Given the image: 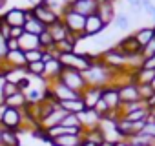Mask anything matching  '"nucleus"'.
Instances as JSON below:
<instances>
[{
  "instance_id": "f257e3e1",
  "label": "nucleus",
  "mask_w": 155,
  "mask_h": 146,
  "mask_svg": "<svg viewBox=\"0 0 155 146\" xmlns=\"http://www.w3.org/2000/svg\"><path fill=\"white\" fill-rule=\"evenodd\" d=\"M95 53H79V51H73V53H64L58 57V60L62 62L64 68H71V69H79V71H86L91 68Z\"/></svg>"
},
{
  "instance_id": "f03ea898",
  "label": "nucleus",
  "mask_w": 155,
  "mask_h": 146,
  "mask_svg": "<svg viewBox=\"0 0 155 146\" xmlns=\"http://www.w3.org/2000/svg\"><path fill=\"white\" fill-rule=\"evenodd\" d=\"M60 18H62V22L66 24V28H68V31H69L71 35H77L81 40L86 38V35H84L86 17H82V15L77 13V11H73L71 8H68V9L60 15Z\"/></svg>"
},
{
  "instance_id": "7ed1b4c3",
  "label": "nucleus",
  "mask_w": 155,
  "mask_h": 146,
  "mask_svg": "<svg viewBox=\"0 0 155 146\" xmlns=\"http://www.w3.org/2000/svg\"><path fill=\"white\" fill-rule=\"evenodd\" d=\"M60 82H64L69 90L77 91V93H82L86 88H88V82L82 75V71L79 69H71V68H64L62 73H60V77H58Z\"/></svg>"
},
{
  "instance_id": "20e7f679",
  "label": "nucleus",
  "mask_w": 155,
  "mask_h": 146,
  "mask_svg": "<svg viewBox=\"0 0 155 146\" xmlns=\"http://www.w3.org/2000/svg\"><path fill=\"white\" fill-rule=\"evenodd\" d=\"M101 55V58H102V62L110 68V69H113V71H120V69H126V64H128V57L117 48V46H111V48H108V49H104V51H101L99 53Z\"/></svg>"
},
{
  "instance_id": "39448f33",
  "label": "nucleus",
  "mask_w": 155,
  "mask_h": 146,
  "mask_svg": "<svg viewBox=\"0 0 155 146\" xmlns=\"http://www.w3.org/2000/svg\"><path fill=\"white\" fill-rule=\"evenodd\" d=\"M0 126L4 130H11L20 133V130L24 128V117H22V110H15V108H8L4 117L0 119Z\"/></svg>"
},
{
  "instance_id": "423d86ee",
  "label": "nucleus",
  "mask_w": 155,
  "mask_h": 146,
  "mask_svg": "<svg viewBox=\"0 0 155 146\" xmlns=\"http://www.w3.org/2000/svg\"><path fill=\"white\" fill-rule=\"evenodd\" d=\"M31 11H33V15L38 18V22H42L46 28H49V26H53L55 22L60 20V15L55 13L53 9H49L46 4H40V6H37V8H31Z\"/></svg>"
},
{
  "instance_id": "0eeeda50",
  "label": "nucleus",
  "mask_w": 155,
  "mask_h": 146,
  "mask_svg": "<svg viewBox=\"0 0 155 146\" xmlns=\"http://www.w3.org/2000/svg\"><path fill=\"white\" fill-rule=\"evenodd\" d=\"M49 88H51V91L55 93V97H57L58 102H62V101H73V99H81V93H77V91L69 90V88H68L64 82H60L58 79H57V81H51V82H49Z\"/></svg>"
},
{
  "instance_id": "6e6552de",
  "label": "nucleus",
  "mask_w": 155,
  "mask_h": 146,
  "mask_svg": "<svg viewBox=\"0 0 155 146\" xmlns=\"http://www.w3.org/2000/svg\"><path fill=\"white\" fill-rule=\"evenodd\" d=\"M2 20L9 28H24V24H26V9H22V8H11L9 11H6L2 15Z\"/></svg>"
},
{
  "instance_id": "1a4fd4ad",
  "label": "nucleus",
  "mask_w": 155,
  "mask_h": 146,
  "mask_svg": "<svg viewBox=\"0 0 155 146\" xmlns=\"http://www.w3.org/2000/svg\"><path fill=\"white\" fill-rule=\"evenodd\" d=\"M126 57H130V55H139V53H142V46L137 42V38H135V35L131 33V35H126L122 40H119L117 44H115Z\"/></svg>"
},
{
  "instance_id": "9d476101",
  "label": "nucleus",
  "mask_w": 155,
  "mask_h": 146,
  "mask_svg": "<svg viewBox=\"0 0 155 146\" xmlns=\"http://www.w3.org/2000/svg\"><path fill=\"white\" fill-rule=\"evenodd\" d=\"M106 28H108V26L102 22V18H101L99 15H91V17H88V18H86L84 35H86V38H90V37H99Z\"/></svg>"
},
{
  "instance_id": "9b49d317",
  "label": "nucleus",
  "mask_w": 155,
  "mask_h": 146,
  "mask_svg": "<svg viewBox=\"0 0 155 146\" xmlns=\"http://www.w3.org/2000/svg\"><path fill=\"white\" fill-rule=\"evenodd\" d=\"M119 97H120V104H128V102L140 101L139 86H137V84H131V82L120 84V86H119Z\"/></svg>"
},
{
  "instance_id": "f8f14e48",
  "label": "nucleus",
  "mask_w": 155,
  "mask_h": 146,
  "mask_svg": "<svg viewBox=\"0 0 155 146\" xmlns=\"http://www.w3.org/2000/svg\"><path fill=\"white\" fill-rule=\"evenodd\" d=\"M102 101L110 106L111 111L120 110V97H119V86L110 84L106 88H102Z\"/></svg>"
},
{
  "instance_id": "ddd939ff",
  "label": "nucleus",
  "mask_w": 155,
  "mask_h": 146,
  "mask_svg": "<svg viewBox=\"0 0 155 146\" xmlns=\"http://www.w3.org/2000/svg\"><path fill=\"white\" fill-rule=\"evenodd\" d=\"M71 9L88 18V17H91V15H97V11H99V2H97V0H77V2L71 6Z\"/></svg>"
},
{
  "instance_id": "4468645a",
  "label": "nucleus",
  "mask_w": 155,
  "mask_h": 146,
  "mask_svg": "<svg viewBox=\"0 0 155 146\" xmlns=\"http://www.w3.org/2000/svg\"><path fill=\"white\" fill-rule=\"evenodd\" d=\"M81 99L86 106V110H93L97 106V102L102 99V88H95V86H88L82 93H81Z\"/></svg>"
},
{
  "instance_id": "2eb2a0df",
  "label": "nucleus",
  "mask_w": 155,
  "mask_h": 146,
  "mask_svg": "<svg viewBox=\"0 0 155 146\" xmlns=\"http://www.w3.org/2000/svg\"><path fill=\"white\" fill-rule=\"evenodd\" d=\"M6 66L9 69H24L28 66V60H26V53L22 49H17V51H8L6 58H4Z\"/></svg>"
},
{
  "instance_id": "dca6fc26",
  "label": "nucleus",
  "mask_w": 155,
  "mask_h": 146,
  "mask_svg": "<svg viewBox=\"0 0 155 146\" xmlns=\"http://www.w3.org/2000/svg\"><path fill=\"white\" fill-rule=\"evenodd\" d=\"M46 29H48V28H46L42 22H38V18L33 15L31 8H29V9H26V24H24V31L38 37V35H40L42 31H46Z\"/></svg>"
},
{
  "instance_id": "f3484780",
  "label": "nucleus",
  "mask_w": 155,
  "mask_h": 146,
  "mask_svg": "<svg viewBox=\"0 0 155 146\" xmlns=\"http://www.w3.org/2000/svg\"><path fill=\"white\" fill-rule=\"evenodd\" d=\"M79 119H81V124H82L84 130L97 128V126H101V122H102L101 115H99L95 110H84L82 113H79Z\"/></svg>"
},
{
  "instance_id": "a211bd4d",
  "label": "nucleus",
  "mask_w": 155,
  "mask_h": 146,
  "mask_svg": "<svg viewBox=\"0 0 155 146\" xmlns=\"http://www.w3.org/2000/svg\"><path fill=\"white\" fill-rule=\"evenodd\" d=\"M62 69H64V66H62V62H60L58 58H51V60H48V62H46V69H44V79H46L48 82L57 81V79L60 77Z\"/></svg>"
},
{
  "instance_id": "6ab92c4d",
  "label": "nucleus",
  "mask_w": 155,
  "mask_h": 146,
  "mask_svg": "<svg viewBox=\"0 0 155 146\" xmlns=\"http://www.w3.org/2000/svg\"><path fill=\"white\" fill-rule=\"evenodd\" d=\"M66 115H68V111H64L62 108H57L53 113H49L44 121H40V126L44 128V130H49V128H55V126H60L62 124V121L66 119Z\"/></svg>"
},
{
  "instance_id": "aec40b11",
  "label": "nucleus",
  "mask_w": 155,
  "mask_h": 146,
  "mask_svg": "<svg viewBox=\"0 0 155 146\" xmlns=\"http://www.w3.org/2000/svg\"><path fill=\"white\" fill-rule=\"evenodd\" d=\"M18 46H20V49L26 53V51H33V49H42V46H40V42H38V37L37 35H31V33H26L24 31V35L18 38Z\"/></svg>"
},
{
  "instance_id": "412c9836",
  "label": "nucleus",
  "mask_w": 155,
  "mask_h": 146,
  "mask_svg": "<svg viewBox=\"0 0 155 146\" xmlns=\"http://www.w3.org/2000/svg\"><path fill=\"white\" fill-rule=\"evenodd\" d=\"M82 141H90L93 144H102L106 141V133L102 130V126H97V128H90V130H84L82 131Z\"/></svg>"
},
{
  "instance_id": "4be33fe9",
  "label": "nucleus",
  "mask_w": 155,
  "mask_h": 146,
  "mask_svg": "<svg viewBox=\"0 0 155 146\" xmlns=\"http://www.w3.org/2000/svg\"><path fill=\"white\" fill-rule=\"evenodd\" d=\"M97 15L102 18V22L106 24V26H110L113 20H115V6H113V2H102V4H99V11H97Z\"/></svg>"
},
{
  "instance_id": "5701e85b",
  "label": "nucleus",
  "mask_w": 155,
  "mask_h": 146,
  "mask_svg": "<svg viewBox=\"0 0 155 146\" xmlns=\"http://www.w3.org/2000/svg\"><path fill=\"white\" fill-rule=\"evenodd\" d=\"M48 29H49V33H51V37H53V40H55V44H58V42L66 40V38H68V35H69V31H68L66 24L62 22V18H60L58 22H55L53 26H49Z\"/></svg>"
},
{
  "instance_id": "b1692460",
  "label": "nucleus",
  "mask_w": 155,
  "mask_h": 146,
  "mask_svg": "<svg viewBox=\"0 0 155 146\" xmlns=\"http://www.w3.org/2000/svg\"><path fill=\"white\" fill-rule=\"evenodd\" d=\"M82 137L81 135H60L49 142V146H81Z\"/></svg>"
},
{
  "instance_id": "393cba45",
  "label": "nucleus",
  "mask_w": 155,
  "mask_h": 146,
  "mask_svg": "<svg viewBox=\"0 0 155 146\" xmlns=\"http://www.w3.org/2000/svg\"><path fill=\"white\" fill-rule=\"evenodd\" d=\"M58 104H60V108H62L64 111H68V113H75V115H79V113H82V111L86 110V106H84L82 99L62 101V102H58Z\"/></svg>"
},
{
  "instance_id": "a878e982",
  "label": "nucleus",
  "mask_w": 155,
  "mask_h": 146,
  "mask_svg": "<svg viewBox=\"0 0 155 146\" xmlns=\"http://www.w3.org/2000/svg\"><path fill=\"white\" fill-rule=\"evenodd\" d=\"M4 104L8 106V108H15V110H22L26 104H28V99H26V93L24 91H18V93H15V95H11V97H8V99H4Z\"/></svg>"
},
{
  "instance_id": "bb28decb",
  "label": "nucleus",
  "mask_w": 155,
  "mask_h": 146,
  "mask_svg": "<svg viewBox=\"0 0 155 146\" xmlns=\"http://www.w3.org/2000/svg\"><path fill=\"white\" fill-rule=\"evenodd\" d=\"M133 35H135L137 42L144 48L146 44H150V42L155 38V28H142V29H137Z\"/></svg>"
},
{
  "instance_id": "cd10ccee",
  "label": "nucleus",
  "mask_w": 155,
  "mask_h": 146,
  "mask_svg": "<svg viewBox=\"0 0 155 146\" xmlns=\"http://www.w3.org/2000/svg\"><path fill=\"white\" fill-rule=\"evenodd\" d=\"M120 119L124 121H130V122H140V121H148L150 119V110L148 108H140V110H135L131 113H126L122 115Z\"/></svg>"
},
{
  "instance_id": "c85d7f7f",
  "label": "nucleus",
  "mask_w": 155,
  "mask_h": 146,
  "mask_svg": "<svg viewBox=\"0 0 155 146\" xmlns=\"http://www.w3.org/2000/svg\"><path fill=\"white\" fill-rule=\"evenodd\" d=\"M44 69H46V62L38 60V62H29L26 66V73L29 77H44Z\"/></svg>"
},
{
  "instance_id": "c756f323",
  "label": "nucleus",
  "mask_w": 155,
  "mask_h": 146,
  "mask_svg": "<svg viewBox=\"0 0 155 146\" xmlns=\"http://www.w3.org/2000/svg\"><path fill=\"white\" fill-rule=\"evenodd\" d=\"M2 144L4 146H22L18 133L11 130H4V128H2Z\"/></svg>"
},
{
  "instance_id": "7c9ffc66",
  "label": "nucleus",
  "mask_w": 155,
  "mask_h": 146,
  "mask_svg": "<svg viewBox=\"0 0 155 146\" xmlns=\"http://www.w3.org/2000/svg\"><path fill=\"white\" fill-rule=\"evenodd\" d=\"M153 79H155V69H144V68H140L137 71V86H140V84H151Z\"/></svg>"
},
{
  "instance_id": "2f4dec72",
  "label": "nucleus",
  "mask_w": 155,
  "mask_h": 146,
  "mask_svg": "<svg viewBox=\"0 0 155 146\" xmlns=\"http://www.w3.org/2000/svg\"><path fill=\"white\" fill-rule=\"evenodd\" d=\"M38 42H40L42 49H46V51H55V46H57V44H55V40H53L49 29H46V31H42V33L38 35Z\"/></svg>"
},
{
  "instance_id": "473e14b6",
  "label": "nucleus",
  "mask_w": 155,
  "mask_h": 146,
  "mask_svg": "<svg viewBox=\"0 0 155 146\" xmlns=\"http://www.w3.org/2000/svg\"><path fill=\"white\" fill-rule=\"evenodd\" d=\"M46 6L49 8V9H53L55 13H58V15H62L69 6L66 4V0H46Z\"/></svg>"
},
{
  "instance_id": "72a5a7b5",
  "label": "nucleus",
  "mask_w": 155,
  "mask_h": 146,
  "mask_svg": "<svg viewBox=\"0 0 155 146\" xmlns=\"http://www.w3.org/2000/svg\"><path fill=\"white\" fill-rule=\"evenodd\" d=\"M62 126H66V128H82L79 115H75V113H68L66 119L62 121Z\"/></svg>"
},
{
  "instance_id": "f704fd0d",
  "label": "nucleus",
  "mask_w": 155,
  "mask_h": 146,
  "mask_svg": "<svg viewBox=\"0 0 155 146\" xmlns=\"http://www.w3.org/2000/svg\"><path fill=\"white\" fill-rule=\"evenodd\" d=\"M113 24H115L120 31H126V29L130 28V18H128V15H126V13H117V15H115Z\"/></svg>"
},
{
  "instance_id": "c9c22d12",
  "label": "nucleus",
  "mask_w": 155,
  "mask_h": 146,
  "mask_svg": "<svg viewBox=\"0 0 155 146\" xmlns=\"http://www.w3.org/2000/svg\"><path fill=\"white\" fill-rule=\"evenodd\" d=\"M31 137H33V139H40V141H44V142H48V144L51 142V137L48 135V130H44L42 126H37V128L31 131Z\"/></svg>"
},
{
  "instance_id": "e433bc0d",
  "label": "nucleus",
  "mask_w": 155,
  "mask_h": 146,
  "mask_svg": "<svg viewBox=\"0 0 155 146\" xmlns=\"http://www.w3.org/2000/svg\"><path fill=\"white\" fill-rule=\"evenodd\" d=\"M139 95H140V101H148L150 97L155 95V90L151 88V84H140L139 86Z\"/></svg>"
},
{
  "instance_id": "4c0bfd02",
  "label": "nucleus",
  "mask_w": 155,
  "mask_h": 146,
  "mask_svg": "<svg viewBox=\"0 0 155 146\" xmlns=\"http://www.w3.org/2000/svg\"><path fill=\"white\" fill-rule=\"evenodd\" d=\"M42 57H44V49L26 51V60H28V64H29V62H38V60H42Z\"/></svg>"
},
{
  "instance_id": "58836bf2",
  "label": "nucleus",
  "mask_w": 155,
  "mask_h": 146,
  "mask_svg": "<svg viewBox=\"0 0 155 146\" xmlns=\"http://www.w3.org/2000/svg\"><path fill=\"white\" fill-rule=\"evenodd\" d=\"M18 91H20V90H18L17 84H13V82H6V84H4V99L15 95V93H18Z\"/></svg>"
},
{
  "instance_id": "ea45409f",
  "label": "nucleus",
  "mask_w": 155,
  "mask_h": 146,
  "mask_svg": "<svg viewBox=\"0 0 155 146\" xmlns=\"http://www.w3.org/2000/svg\"><path fill=\"white\" fill-rule=\"evenodd\" d=\"M144 58H150V57H153L155 55V38L150 42V44H146L144 48H142V53H140Z\"/></svg>"
},
{
  "instance_id": "a19ab883",
  "label": "nucleus",
  "mask_w": 155,
  "mask_h": 146,
  "mask_svg": "<svg viewBox=\"0 0 155 146\" xmlns=\"http://www.w3.org/2000/svg\"><path fill=\"white\" fill-rule=\"evenodd\" d=\"M22 35H24V28H11V29H9V37H11V38H17V40H18Z\"/></svg>"
},
{
  "instance_id": "79ce46f5",
  "label": "nucleus",
  "mask_w": 155,
  "mask_h": 146,
  "mask_svg": "<svg viewBox=\"0 0 155 146\" xmlns=\"http://www.w3.org/2000/svg\"><path fill=\"white\" fill-rule=\"evenodd\" d=\"M6 46H8V51H17V49H20L17 38H9V40H6Z\"/></svg>"
},
{
  "instance_id": "37998d69",
  "label": "nucleus",
  "mask_w": 155,
  "mask_h": 146,
  "mask_svg": "<svg viewBox=\"0 0 155 146\" xmlns=\"http://www.w3.org/2000/svg\"><path fill=\"white\" fill-rule=\"evenodd\" d=\"M144 133H148V135H151L153 139H155V122L153 121H148V124L144 126V130H142Z\"/></svg>"
},
{
  "instance_id": "c03bdc74",
  "label": "nucleus",
  "mask_w": 155,
  "mask_h": 146,
  "mask_svg": "<svg viewBox=\"0 0 155 146\" xmlns=\"http://www.w3.org/2000/svg\"><path fill=\"white\" fill-rule=\"evenodd\" d=\"M6 55H8V46H6V40L0 37V62L6 58Z\"/></svg>"
},
{
  "instance_id": "a18cd8bd",
  "label": "nucleus",
  "mask_w": 155,
  "mask_h": 146,
  "mask_svg": "<svg viewBox=\"0 0 155 146\" xmlns=\"http://www.w3.org/2000/svg\"><path fill=\"white\" fill-rule=\"evenodd\" d=\"M142 68H144V69H155V55L150 57V58H144Z\"/></svg>"
},
{
  "instance_id": "49530a36",
  "label": "nucleus",
  "mask_w": 155,
  "mask_h": 146,
  "mask_svg": "<svg viewBox=\"0 0 155 146\" xmlns=\"http://www.w3.org/2000/svg\"><path fill=\"white\" fill-rule=\"evenodd\" d=\"M4 84H6V79L0 73V102H4Z\"/></svg>"
},
{
  "instance_id": "de8ad7c7",
  "label": "nucleus",
  "mask_w": 155,
  "mask_h": 146,
  "mask_svg": "<svg viewBox=\"0 0 155 146\" xmlns=\"http://www.w3.org/2000/svg\"><path fill=\"white\" fill-rule=\"evenodd\" d=\"M113 146H131V144H130V141H126V139H119V141L113 142Z\"/></svg>"
},
{
  "instance_id": "09e8293b",
  "label": "nucleus",
  "mask_w": 155,
  "mask_h": 146,
  "mask_svg": "<svg viewBox=\"0 0 155 146\" xmlns=\"http://www.w3.org/2000/svg\"><path fill=\"white\" fill-rule=\"evenodd\" d=\"M28 2H29L31 8H37V6H40V4H46V0H28Z\"/></svg>"
},
{
  "instance_id": "8fccbe9b",
  "label": "nucleus",
  "mask_w": 155,
  "mask_h": 146,
  "mask_svg": "<svg viewBox=\"0 0 155 146\" xmlns=\"http://www.w3.org/2000/svg\"><path fill=\"white\" fill-rule=\"evenodd\" d=\"M99 146H113V141H108V139H106V141H104L102 144H99Z\"/></svg>"
},
{
  "instance_id": "3c124183",
  "label": "nucleus",
  "mask_w": 155,
  "mask_h": 146,
  "mask_svg": "<svg viewBox=\"0 0 155 146\" xmlns=\"http://www.w3.org/2000/svg\"><path fill=\"white\" fill-rule=\"evenodd\" d=\"M81 146H97V144H93V142H90V141H82Z\"/></svg>"
},
{
  "instance_id": "603ef678",
  "label": "nucleus",
  "mask_w": 155,
  "mask_h": 146,
  "mask_svg": "<svg viewBox=\"0 0 155 146\" xmlns=\"http://www.w3.org/2000/svg\"><path fill=\"white\" fill-rule=\"evenodd\" d=\"M99 4H102V2H115V0H97Z\"/></svg>"
},
{
  "instance_id": "864d4df0",
  "label": "nucleus",
  "mask_w": 155,
  "mask_h": 146,
  "mask_svg": "<svg viewBox=\"0 0 155 146\" xmlns=\"http://www.w3.org/2000/svg\"><path fill=\"white\" fill-rule=\"evenodd\" d=\"M4 6H6V0H0V9H2Z\"/></svg>"
},
{
  "instance_id": "5fc2aeb1",
  "label": "nucleus",
  "mask_w": 155,
  "mask_h": 146,
  "mask_svg": "<svg viewBox=\"0 0 155 146\" xmlns=\"http://www.w3.org/2000/svg\"><path fill=\"white\" fill-rule=\"evenodd\" d=\"M151 88H153V90H155V79H153V82H151Z\"/></svg>"
}]
</instances>
